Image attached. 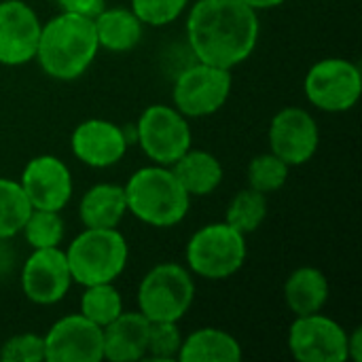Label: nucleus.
Masks as SVG:
<instances>
[{"label":"nucleus","mask_w":362,"mask_h":362,"mask_svg":"<svg viewBox=\"0 0 362 362\" xmlns=\"http://www.w3.org/2000/svg\"><path fill=\"white\" fill-rule=\"evenodd\" d=\"M185 30L197 62L233 70L257 49L261 23L259 13L242 0H197Z\"/></svg>","instance_id":"f257e3e1"},{"label":"nucleus","mask_w":362,"mask_h":362,"mask_svg":"<svg viewBox=\"0 0 362 362\" xmlns=\"http://www.w3.org/2000/svg\"><path fill=\"white\" fill-rule=\"evenodd\" d=\"M98 51L93 19L62 11L42 23L34 59L47 76L68 83L89 70Z\"/></svg>","instance_id":"f03ea898"},{"label":"nucleus","mask_w":362,"mask_h":362,"mask_svg":"<svg viewBox=\"0 0 362 362\" xmlns=\"http://www.w3.org/2000/svg\"><path fill=\"white\" fill-rule=\"evenodd\" d=\"M127 212L148 227H176L191 208V197L168 165H144L136 170L125 187Z\"/></svg>","instance_id":"7ed1b4c3"},{"label":"nucleus","mask_w":362,"mask_h":362,"mask_svg":"<svg viewBox=\"0 0 362 362\" xmlns=\"http://www.w3.org/2000/svg\"><path fill=\"white\" fill-rule=\"evenodd\" d=\"M72 282L81 286L115 282L127 267L129 244L115 229H83L64 250Z\"/></svg>","instance_id":"20e7f679"},{"label":"nucleus","mask_w":362,"mask_h":362,"mask_svg":"<svg viewBox=\"0 0 362 362\" xmlns=\"http://www.w3.org/2000/svg\"><path fill=\"white\" fill-rule=\"evenodd\" d=\"M248 257L246 235L229 223H210L199 227L187 242V269L204 280H227L235 276Z\"/></svg>","instance_id":"39448f33"},{"label":"nucleus","mask_w":362,"mask_h":362,"mask_svg":"<svg viewBox=\"0 0 362 362\" xmlns=\"http://www.w3.org/2000/svg\"><path fill=\"white\" fill-rule=\"evenodd\" d=\"M136 301L151 322H180L195 301L193 274L178 263H159L144 274Z\"/></svg>","instance_id":"423d86ee"},{"label":"nucleus","mask_w":362,"mask_h":362,"mask_svg":"<svg viewBox=\"0 0 362 362\" xmlns=\"http://www.w3.org/2000/svg\"><path fill=\"white\" fill-rule=\"evenodd\" d=\"M134 140L157 165H172L193 146L189 119L168 104H151L134 125Z\"/></svg>","instance_id":"0eeeda50"},{"label":"nucleus","mask_w":362,"mask_h":362,"mask_svg":"<svg viewBox=\"0 0 362 362\" xmlns=\"http://www.w3.org/2000/svg\"><path fill=\"white\" fill-rule=\"evenodd\" d=\"M231 87V70L195 59V64L178 72L172 87V102L187 119H204L227 104Z\"/></svg>","instance_id":"6e6552de"},{"label":"nucleus","mask_w":362,"mask_h":362,"mask_svg":"<svg viewBox=\"0 0 362 362\" xmlns=\"http://www.w3.org/2000/svg\"><path fill=\"white\" fill-rule=\"evenodd\" d=\"M303 93L308 102L322 112H348L361 100V68L346 57H325L308 70Z\"/></svg>","instance_id":"1a4fd4ad"},{"label":"nucleus","mask_w":362,"mask_h":362,"mask_svg":"<svg viewBox=\"0 0 362 362\" xmlns=\"http://www.w3.org/2000/svg\"><path fill=\"white\" fill-rule=\"evenodd\" d=\"M288 352L299 362H346L348 361V333L346 329L325 316L322 312L295 316L288 337Z\"/></svg>","instance_id":"9d476101"},{"label":"nucleus","mask_w":362,"mask_h":362,"mask_svg":"<svg viewBox=\"0 0 362 362\" xmlns=\"http://www.w3.org/2000/svg\"><path fill=\"white\" fill-rule=\"evenodd\" d=\"M269 151L291 168L303 165L314 159L320 144V129L314 115L299 106L278 110L267 132Z\"/></svg>","instance_id":"9b49d317"},{"label":"nucleus","mask_w":362,"mask_h":362,"mask_svg":"<svg viewBox=\"0 0 362 362\" xmlns=\"http://www.w3.org/2000/svg\"><path fill=\"white\" fill-rule=\"evenodd\" d=\"M19 185L34 210L62 212L74 193L72 172L55 155L32 157L21 172Z\"/></svg>","instance_id":"f8f14e48"},{"label":"nucleus","mask_w":362,"mask_h":362,"mask_svg":"<svg viewBox=\"0 0 362 362\" xmlns=\"http://www.w3.org/2000/svg\"><path fill=\"white\" fill-rule=\"evenodd\" d=\"M72 286L66 252L57 248H34L23 261L21 291L34 305L59 303Z\"/></svg>","instance_id":"ddd939ff"},{"label":"nucleus","mask_w":362,"mask_h":362,"mask_svg":"<svg viewBox=\"0 0 362 362\" xmlns=\"http://www.w3.org/2000/svg\"><path fill=\"white\" fill-rule=\"evenodd\" d=\"M47 362H102V329L83 314H70L42 335Z\"/></svg>","instance_id":"4468645a"},{"label":"nucleus","mask_w":362,"mask_h":362,"mask_svg":"<svg viewBox=\"0 0 362 362\" xmlns=\"http://www.w3.org/2000/svg\"><path fill=\"white\" fill-rule=\"evenodd\" d=\"M42 21L23 0L0 2V64L23 66L34 59Z\"/></svg>","instance_id":"2eb2a0df"},{"label":"nucleus","mask_w":362,"mask_h":362,"mask_svg":"<svg viewBox=\"0 0 362 362\" xmlns=\"http://www.w3.org/2000/svg\"><path fill=\"white\" fill-rule=\"evenodd\" d=\"M70 148L83 165L104 170L117 165L125 157L129 138L121 125L108 119H87L74 127Z\"/></svg>","instance_id":"dca6fc26"},{"label":"nucleus","mask_w":362,"mask_h":362,"mask_svg":"<svg viewBox=\"0 0 362 362\" xmlns=\"http://www.w3.org/2000/svg\"><path fill=\"white\" fill-rule=\"evenodd\" d=\"M151 320L140 312H121L110 325L102 329L104 361L136 362L146 358Z\"/></svg>","instance_id":"f3484780"},{"label":"nucleus","mask_w":362,"mask_h":362,"mask_svg":"<svg viewBox=\"0 0 362 362\" xmlns=\"http://www.w3.org/2000/svg\"><path fill=\"white\" fill-rule=\"evenodd\" d=\"M98 45L110 53H127L142 42L144 23L140 17L125 6H104L93 17Z\"/></svg>","instance_id":"a211bd4d"},{"label":"nucleus","mask_w":362,"mask_h":362,"mask_svg":"<svg viewBox=\"0 0 362 362\" xmlns=\"http://www.w3.org/2000/svg\"><path fill=\"white\" fill-rule=\"evenodd\" d=\"M170 168L176 180L182 185V189L189 193V197L212 195L221 187L225 176L223 163L216 155L193 146L187 153H182Z\"/></svg>","instance_id":"6ab92c4d"},{"label":"nucleus","mask_w":362,"mask_h":362,"mask_svg":"<svg viewBox=\"0 0 362 362\" xmlns=\"http://www.w3.org/2000/svg\"><path fill=\"white\" fill-rule=\"evenodd\" d=\"M127 214L125 191L115 182H98L78 202V218L87 229H115Z\"/></svg>","instance_id":"aec40b11"},{"label":"nucleus","mask_w":362,"mask_h":362,"mask_svg":"<svg viewBox=\"0 0 362 362\" xmlns=\"http://www.w3.org/2000/svg\"><path fill=\"white\" fill-rule=\"evenodd\" d=\"M329 278L318 267H299L284 282V301L293 316L322 312L329 303Z\"/></svg>","instance_id":"412c9836"},{"label":"nucleus","mask_w":362,"mask_h":362,"mask_svg":"<svg viewBox=\"0 0 362 362\" xmlns=\"http://www.w3.org/2000/svg\"><path fill=\"white\" fill-rule=\"evenodd\" d=\"M180 362H240L242 346L240 341L216 327H204L182 337L178 352Z\"/></svg>","instance_id":"4be33fe9"},{"label":"nucleus","mask_w":362,"mask_h":362,"mask_svg":"<svg viewBox=\"0 0 362 362\" xmlns=\"http://www.w3.org/2000/svg\"><path fill=\"white\" fill-rule=\"evenodd\" d=\"M267 218V195L255 191V189H242L238 191L225 212V223H229L240 233L248 235L255 233Z\"/></svg>","instance_id":"5701e85b"},{"label":"nucleus","mask_w":362,"mask_h":362,"mask_svg":"<svg viewBox=\"0 0 362 362\" xmlns=\"http://www.w3.org/2000/svg\"><path fill=\"white\" fill-rule=\"evenodd\" d=\"M32 206L19 180L0 176V244L19 235Z\"/></svg>","instance_id":"b1692460"},{"label":"nucleus","mask_w":362,"mask_h":362,"mask_svg":"<svg viewBox=\"0 0 362 362\" xmlns=\"http://www.w3.org/2000/svg\"><path fill=\"white\" fill-rule=\"evenodd\" d=\"M83 288L85 291L81 295L78 314H83L87 320H91L100 329L110 325L123 312V297L115 288V282L91 284V286H83Z\"/></svg>","instance_id":"393cba45"},{"label":"nucleus","mask_w":362,"mask_h":362,"mask_svg":"<svg viewBox=\"0 0 362 362\" xmlns=\"http://www.w3.org/2000/svg\"><path fill=\"white\" fill-rule=\"evenodd\" d=\"M30 248H57L64 242V218L53 210H30L21 229Z\"/></svg>","instance_id":"a878e982"},{"label":"nucleus","mask_w":362,"mask_h":362,"mask_svg":"<svg viewBox=\"0 0 362 362\" xmlns=\"http://www.w3.org/2000/svg\"><path fill=\"white\" fill-rule=\"evenodd\" d=\"M288 174H291L288 163H284L272 151L261 153L248 163V187L263 195H269L286 185Z\"/></svg>","instance_id":"bb28decb"},{"label":"nucleus","mask_w":362,"mask_h":362,"mask_svg":"<svg viewBox=\"0 0 362 362\" xmlns=\"http://www.w3.org/2000/svg\"><path fill=\"white\" fill-rule=\"evenodd\" d=\"M182 346V333L178 322H151L146 356L153 361H178Z\"/></svg>","instance_id":"cd10ccee"},{"label":"nucleus","mask_w":362,"mask_h":362,"mask_svg":"<svg viewBox=\"0 0 362 362\" xmlns=\"http://www.w3.org/2000/svg\"><path fill=\"white\" fill-rule=\"evenodd\" d=\"M187 6L189 0H129V8L144 25L151 28H161L176 21Z\"/></svg>","instance_id":"c85d7f7f"},{"label":"nucleus","mask_w":362,"mask_h":362,"mask_svg":"<svg viewBox=\"0 0 362 362\" xmlns=\"http://www.w3.org/2000/svg\"><path fill=\"white\" fill-rule=\"evenodd\" d=\"M2 362H40L45 361V339L36 333H19L8 337L0 346Z\"/></svg>","instance_id":"c756f323"},{"label":"nucleus","mask_w":362,"mask_h":362,"mask_svg":"<svg viewBox=\"0 0 362 362\" xmlns=\"http://www.w3.org/2000/svg\"><path fill=\"white\" fill-rule=\"evenodd\" d=\"M57 6L66 13H74V15L93 19L106 4H104V0H57Z\"/></svg>","instance_id":"7c9ffc66"},{"label":"nucleus","mask_w":362,"mask_h":362,"mask_svg":"<svg viewBox=\"0 0 362 362\" xmlns=\"http://www.w3.org/2000/svg\"><path fill=\"white\" fill-rule=\"evenodd\" d=\"M348 361L362 362V331L354 329L348 333Z\"/></svg>","instance_id":"2f4dec72"},{"label":"nucleus","mask_w":362,"mask_h":362,"mask_svg":"<svg viewBox=\"0 0 362 362\" xmlns=\"http://www.w3.org/2000/svg\"><path fill=\"white\" fill-rule=\"evenodd\" d=\"M242 2L248 4L250 8H255L257 13H261V11H269V8L282 6L286 0H242Z\"/></svg>","instance_id":"473e14b6"}]
</instances>
